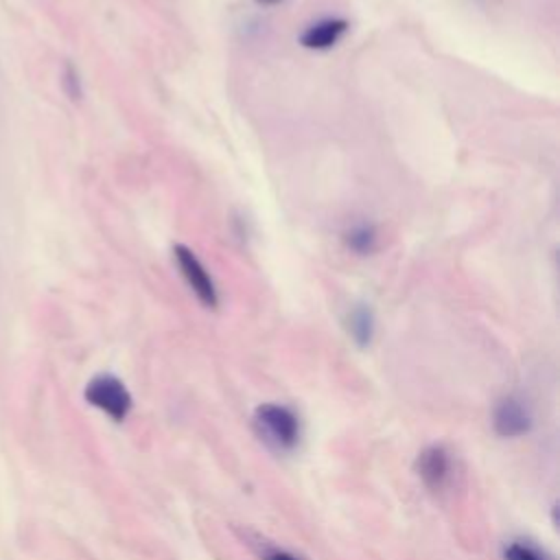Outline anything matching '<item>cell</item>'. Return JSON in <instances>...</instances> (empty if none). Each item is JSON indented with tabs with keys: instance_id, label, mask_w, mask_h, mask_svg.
Segmentation results:
<instances>
[{
	"instance_id": "6da1fadb",
	"label": "cell",
	"mask_w": 560,
	"mask_h": 560,
	"mask_svg": "<svg viewBox=\"0 0 560 560\" xmlns=\"http://www.w3.org/2000/svg\"><path fill=\"white\" fill-rule=\"evenodd\" d=\"M254 424L260 438L278 451H293L300 442V418L287 405L265 402L256 407Z\"/></svg>"
},
{
	"instance_id": "7a4b0ae2",
	"label": "cell",
	"mask_w": 560,
	"mask_h": 560,
	"mask_svg": "<svg viewBox=\"0 0 560 560\" xmlns=\"http://www.w3.org/2000/svg\"><path fill=\"white\" fill-rule=\"evenodd\" d=\"M83 398L109 416L114 422H122L131 411V394L125 383L114 374H96L88 381L83 389Z\"/></svg>"
},
{
	"instance_id": "3957f363",
	"label": "cell",
	"mask_w": 560,
	"mask_h": 560,
	"mask_svg": "<svg viewBox=\"0 0 560 560\" xmlns=\"http://www.w3.org/2000/svg\"><path fill=\"white\" fill-rule=\"evenodd\" d=\"M173 258L184 276V280L188 282V287L192 289V293L197 295V300L206 306V308H217L219 306V293H217V284L212 280V276L208 273V269L201 265V260L197 258V254L177 243L173 245Z\"/></svg>"
},
{
	"instance_id": "277c9868",
	"label": "cell",
	"mask_w": 560,
	"mask_h": 560,
	"mask_svg": "<svg viewBox=\"0 0 560 560\" xmlns=\"http://www.w3.org/2000/svg\"><path fill=\"white\" fill-rule=\"evenodd\" d=\"M492 427L501 438H518L532 429V413L521 398L508 396L497 402Z\"/></svg>"
},
{
	"instance_id": "5b68a950",
	"label": "cell",
	"mask_w": 560,
	"mask_h": 560,
	"mask_svg": "<svg viewBox=\"0 0 560 560\" xmlns=\"http://www.w3.org/2000/svg\"><path fill=\"white\" fill-rule=\"evenodd\" d=\"M416 472L429 490H442L451 477V455L444 446L433 444L418 453Z\"/></svg>"
},
{
	"instance_id": "8992f818",
	"label": "cell",
	"mask_w": 560,
	"mask_h": 560,
	"mask_svg": "<svg viewBox=\"0 0 560 560\" xmlns=\"http://www.w3.org/2000/svg\"><path fill=\"white\" fill-rule=\"evenodd\" d=\"M346 31H348V22L346 20H341V18H326V20H319V22L311 24L300 35V44L304 48H311V50H326V48L335 46Z\"/></svg>"
},
{
	"instance_id": "52a82bcc",
	"label": "cell",
	"mask_w": 560,
	"mask_h": 560,
	"mask_svg": "<svg viewBox=\"0 0 560 560\" xmlns=\"http://www.w3.org/2000/svg\"><path fill=\"white\" fill-rule=\"evenodd\" d=\"M374 313L368 304H354L348 313V319H346V328H348V335L354 339L357 346L365 348L370 346L372 337H374Z\"/></svg>"
},
{
	"instance_id": "ba28073f",
	"label": "cell",
	"mask_w": 560,
	"mask_h": 560,
	"mask_svg": "<svg viewBox=\"0 0 560 560\" xmlns=\"http://www.w3.org/2000/svg\"><path fill=\"white\" fill-rule=\"evenodd\" d=\"M346 245L359 256H368L376 249V230L370 223H359L346 232Z\"/></svg>"
},
{
	"instance_id": "9c48e42d",
	"label": "cell",
	"mask_w": 560,
	"mask_h": 560,
	"mask_svg": "<svg viewBox=\"0 0 560 560\" xmlns=\"http://www.w3.org/2000/svg\"><path fill=\"white\" fill-rule=\"evenodd\" d=\"M503 560H553V558L529 540H510L503 547Z\"/></svg>"
},
{
	"instance_id": "30bf717a",
	"label": "cell",
	"mask_w": 560,
	"mask_h": 560,
	"mask_svg": "<svg viewBox=\"0 0 560 560\" xmlns=\"http://www.w3.org/2000/svg\"><path fill=\"white\" fill-rule=\"evenodd\" d=\"M61 85H63V92L68 94V98L79 101V98L83 96V81H81V74H79V70L74 68V63H70V61L63 66Z\"/></svg>"
},
{
	"instance_id": "8fae6325",
	"label": "cell",
	"mask_w": 560,
	"mask_h": 560,
	"mask_svg": "<svg viewBox=\"0 0 560 560\" xmlns=\"http://www.w3.org/2000/svg\"><path fill=\"white\" fill-rule=\"evenodd\" d=\"M262 560H300V558L289 553V551H282V549H271V551L265 553Z\"/></svg>"
},
{
	"instance_id": "7c38bea8",
	"label": "cell",
	"mask_w": 560,
	"mask_h": 560,
	"mask_svg": "<svg viewBox=\"0 0 560 560\" xmlns=\"http://www.w3.org/2000/svg\"><path fill=\"white\" fill-rule=\"evenodd\" d=\"M256 2H260V4H273V2H278V0H256Z\"/></svg>"
}]
</instances>
